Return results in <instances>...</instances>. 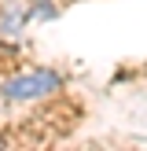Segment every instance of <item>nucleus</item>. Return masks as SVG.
I'll list each match as a JSON object with an SVG mask.
<instances>
[{
    "instance_id": "2",
    "label": "nucleus",
    "mask_w": 147,
    "mask_h": 151,
    "mask_svg": "<svg viewBox=\"0 0 147 151\" xmlns=\"http://www.w3.org/2000/svg\"><path fill=\"white\" fill-rule=\"evenodd\" d=\"M22 26H26V11L19 4H4L0 7V41H19Z\"/></svg>"
},
{
    "instance_id": "3",
    "label": "nucleus",
    "mask_w": 147,
    "mask_h": 151,
    "mask_svg": "<svg viewBox=\"0 0 147 151\" xmlns=\"http://www.w3.org/2000/svg\"><path fill=\"white\" fill-rule=\"evenodd\" d=\"M0 147H4V140H0Z\"/></svg>"
},
{
    "instance_id": "1",
    "label": "nucleus",
    "mask_w": 147,
    "mask_h": 151,
    "mask_svg": "<svg viewBox=\"0 0 147 151\" xmlns=\"http://www.w3.org/2000/svg\"><path fill=\"white\" fill-rule=\"evenodd\" d=\"M4 100L11 103H29V100H44V96L59 92V78L51 70H26V74H15V78L4 81Z\"/></svg>"
}]
</instances>
